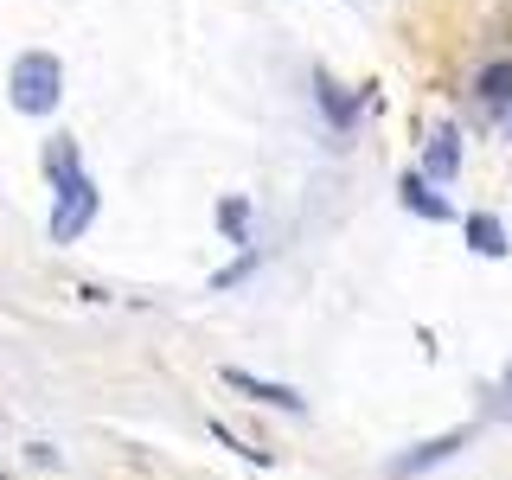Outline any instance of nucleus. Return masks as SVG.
Returning a JSON list of instances; mask_svg holds the SVG:
<instances>
[{
	"mask_svg": "<svg viewBox=\"0 0 512 480\" xmlns=\"http://www.w3.org/2000/svg\"><path fill=\"white\" fill-rule=\"evenodd\" d=\"M474 90H480V103H487V109H512V58L487 64V71L474 77Z\"/></svg>",
	"mask_w": 512,
	"mask_h": 480,
	"instance_id": "obj_6",
	"label": "nucleus"
},
{
	"mask_svg": "<svg viewBox=\"0 0 512 480\" xmlns=\"http://www.w3.org/2000/svg\"><path fill=\"white\" fill-rule=\"evenodd\" d=\"M461 173V135L455 128H429V141H423V180H455Z\"/></svg>",
	"mask_w": 512,
	"mask_h": 480,
	"instance_id": "obj_5",
	"label": "nucleus"
},
{
	"mask_svg": "<svg viewBox=\"0 0 512 480\" xmlns=\"http://www.w3.org/2000/svg\"><path fill=\"white\" fill-rule=\"evenodd\" d=\"M314 90H320V103H327L333 128H352V116H359V109L372 103V96H365V103H346V96H340V84H333V77H314Z\"/></svg>",
	"mask_w": 512,
	"mask_h": 480,
	"instance_id": "obj_10",
	"label": "nucleus"
},
{
	"mask_svg": "<svg viewBox=\"0 0 512 480\" xmlns=\"http://www.w3.org/2000/svg\"><path fill=\"white\" fill-rule=\"evenodd\" d=\"M468 244H474L480 256H506V250H512V244H506V224L493 218V212H474V218H468Z\"/></svg>",
	"mask_w": 512,
	"mask_h": 480,
	"instance_id": "obj_9",
	"label": "nucleus"
},
{
	"mask_svg": "<svg viewBox=\"0 0 512 480\" xmlns=\"http://www.w3.org/2000/svg\"><path fill=\"white\" fill-rule=\"evenodd\" d=\"M506 397H512V378H506Z\"/></svg>",
	"mask_w": 512,
	"mask_h": 480,
	"instance_id": "obj_13",
	"label": "nucleus"
},
{
	"mask_svg": "<svg viewBox=\"0 0 512 480\" xmlns=\"http://www.w3.org/2000/svg\"><path fill=\"white\" fill-rule=\"evenodd\" d=\"M461 448H468V429H448V436H436V442H416L410 455H397V461H391V474H397V480H410V474L436 468V461H448V455H461Z\"/></svg>",
	"mask_w": 512,
	"mask_h": 480,
	"instance_id": "obj_4",
	"label": "nucleus"
},
{
	"mask_svg": "<svg viewBox=\"0 0 512 480\" xmlns=\"http://www.w3.org/2000/svg\"><path fill=\"white\" fill-rule=\"evenodd\" d=\"M224 384L244 391L250 404H269V410H288V416L308 410V397H301V391H288V384H276V378H256V372H244V365H224Z\"/></svg>",
	"mask_w": 512,
	"mask_h": 480,
	"instance_id": "obj_3",
	"label": "nucleus"
},
{
	"mask_svg": "<svg viewBox=\"0 0 512 480\" xmlns=\"http://www.w3.org/2000/svg\"><path fill=\"white\" fill-rule=\"evenodd\" d=\"M7 96L13 109H26V116H52L58 96H64V64L52 52H20L7 71Z\"/></svg>",
	"mask_w": 512,
	"mask_h": 480,
	"instance_id": "obj_1",
	"label": "nucleus"
},
{
	"mask_svg": "<svg viewBox=\"0 0 512 480\" xmlns=\"http://www.w3.org/2000/svg\"><path fill=\"white\" fill-rule=\"evenodd\" d=\"M404 205H410V212L416 218H448V199H442V192H429V180H423V173H404Z\"/></svg>",
	"mask_w": 512,
	"mask_h": 480,
	"instance_id": "obj_8",
	"label": "nucleus"
},
{
	"mask_svg": "<svg viewBox=\"0 0 512 480\" xmlns=\"http://www.w3.org/2000/svg\"><path fill=\"white\" fill-rule=\"evenodd\" d=\"M250 269H256V256H244V263H231V269H224V276H218L212 288H237V282H244V276H250Z\"/></svg>",
	"mask_w": 512,
	"mask_h": 480,
	"instance_id": "obj_12",
	"label": "nucleus"
},
{
	"mask_svg": "<svg viewBox=\"0 0 512 480\" xmlns=\"http://www.w3.org/2000/svg\"><path fill=\"white\" fill-rule=\"evenodd\" d=\"M90 218H96V180H90V173H77V180L58 186L45 231H52V244H77V237L90 231Z\"/></svg>",
	"mask_w": 512,
	"mask_h": 480,
	"instance_id": "obj_2",
	"label": "nucleus"
},
{
	"mask_svg": "<svg viewBox=\"0 0 512 480\" xmlns=\"http://www.w3.org/2000/svg\"><path fill=\"white\" fill-rule=\"evenodd\" d=\"M218 224H224L231 244H250V199H224L218 205Z\"/></svg>",
	"mask_w": 512,
	"mask_h": 480,
	"instance_id": "obj_11",
	"label": "nucleus"
},
{
	"mask_svg": "<svg viewBox=\"0 0 512 480\" xmlns=\"http://www.w3.org/2000/svg\"><path fill=\"white\" fill-rule=\"evenodd\" d=\"M45 173H52V186H64V180H77V173H84L71 135H52V141H45Z\"/></svg>",
	"mask_w": 512,
	"mask_h": 480,
	"instance_id": "obj_7",
	"label": "nucleus"
},
{
	"mask_svg": "<svg viewBox=\"0 0 512 480\" xmlns=\"http://www.w3.org/2000/svg\"><path fill=\"white\" fill-rule=\"evenodd\" d=\"M0 480H13V474H0Z\"/></svg>",
	"mask_w": 512,
	"mask_h": 480,
	"instance_id": "obj_14",
	"label": "nucleus"
}]
</instances>
